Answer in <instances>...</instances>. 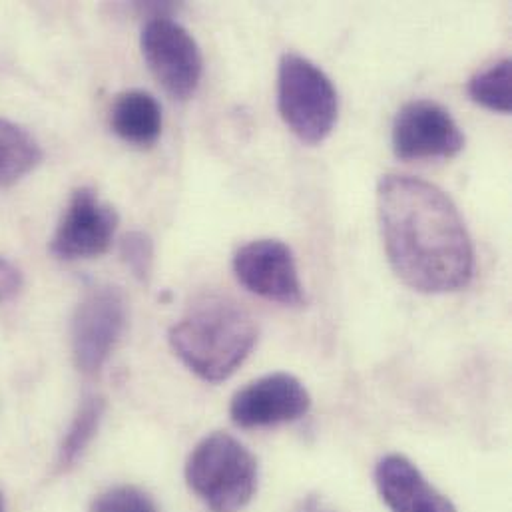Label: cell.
<instances>
[{
    "instance_id": "1",
    "label": "cell",
    "mask_w": 512,
    "mask_h": 512,
    "mask_svg": "<svg viewBox=\"0 0 512 512\" xmlns=\"http://www.w3.org/2000/svg\"><path fill=\"white\" fill-rule=\"evenodd\" d=\"M385 252L399 279L421 293L467 287L475 250L453 200L421 178L387 174L377 188Z\"/></svg>"
},
{
    "instance_id": "2",
    "label": "cell",
    "mask_w": 512,
    "mask_h": 512,
    "mask_svg": "<svg viewBox=\"0 0 512 512\" xmlns=\"http://www.w3.org/2000/svg\"><path fill=\"white\" fill-rule=\"evenodd\" d=\"M182 363L208 383L230 379L257 341L256 319L232 297L206 295L168 333Z\"/></svg>"
},
{
    "instance_id": "3",
    "label": "cell",
    "mask_w": 512,
    "mask_h": 512,
    "mask_svg": "<svg viewBox=\"0 0 512 512\" xmlns=\"http://www.w3.org/2000/svg\"><path fill=\"white\" fill-rule=\"evenodd\" d=\"M186 481L210 511H244L257 491L256 457L236 437L212 433L192 451Z\"/></svg>"
},
{
    "instance_id": "4",
    "label": "cell",
    "mask_w": 512,
    "mask_h": 512,
    "mask_svg": "<svg viewBox=\"0 0 512 512\" xmlns=\"http://www.w3.org/2000/svg\"><path fill=\"white\" fill-rule=\"evenodd\" d=\"M277 108L299 140L319 144L335 128L339 98L331 78L317 64L287 52L277 72Z\"/></svg>"
},
{
    "instance_id": "5",
    "label": "cell",
    "mask_w": 512,
    "mask_h": 512,
    "mask_svg": "<svg viewBox=\"0 0 512 512\" xmlns=\"http://www.w3.org/2000/svg\"><path fill=\"white\" fill-rule=\"evenodd\" d=\"M128 309L122 291L114 285H96L78 303L72 327V357L88 377L102 371L126 329Z\"/></svg>"
},
{
    "instance_id": "6",
    "label": "cell",
    "mask_w": 512,
    "mask_h": 512,
    "mask_svg": "<svg viewBox=\"0 0 512 512\" xmlns=\"http://www.w3.org/2000/svg\"><path fill=\"white\" fill-rule=\"evenodd\" d=\"M142 56L160 82L176 100H188L200 86L204 58L194 36L168 16L150 18L140 36Z\"/></svg>"
},
{
    "instance_id": "7",
    "label": "cell",
    "mask_w": 512,
    "mask_h": 512,
    "mask_svg": "<svg viewBox=\"0 0 512 512\" xmlns=\"http://www.w3.org/2000/svg\"><path fill=\"white\" fill-rule=\"evenodd\" d=\"M465 148V134L447 108L433 100L407 102L393 122V152L399 160L455 158Z\"/></svg>"
},
{
    "instance_id": "8",
    "label": "cell",
    "mask_w": 512,
    "mask_h": 512,
    "mask_svg": "<svg viewBox=\"0 0 512 512\" xmlns=\"http://www.w3.org/2000/svg\"><path fill=\"white\" fill-rule=\"evenodd\" d=\"M118 222L116 210L102 202L96 190L82 186L68 200L50 240V254L62 261L102 256L112 246Z\"/></svg>"
},
{
    "instance_id": "9",
    "label": "cell",
    "mask_w": 512,
    "mask_h": 512,
    "mask_svg": "<svg viewBox=\"0 0 512 512\" xmlns=\"http://www.w3.org/2000/svg\"><path fill=\"white\" fill-rule=\"evenodd\" d=\"M234 273L252 293L289 307L305 303L297 263L289 246L279 240H256L234 256Z\"/></svg>"
},
{
    "instance_id": "10",
    "label": "cell",
    "mask_w": 512,
    "mask_h": 512,
    "mask_svg": "<svg viewBox=\"0 0 512 512\" xmlns=\"http://www.w3.org/2000/svg\"><path fill=\"white\" fill-rule=\"evenodd\" d=\"M309 407V391L297 377L271 373L234 395L230 417L242 429H263L297 421Z\"/></svg>"
},
{
    "instance_id": "11",
    "label": "cell",
    "mask_w": 512,
    "mask_h": 512,
    "mask_svg": "<svg viewBox=\"0 0 512 512\" xmlns=\"http://www.w3.org/2000/svg\"><path fill=\"white\" fill-rule=\"evenodd\" d=\"M375 485L391 512H457L455 505L403 455L393 453L377 463Z\"/></svg>"
},
{
    "instance_id": "12",
    "label": "cell",
    "mask_w": 512,
    "mask_h": 512,
    "mask_svg": "<svg viewBox=\"0 0 512 512\" xmlns=\"http://www.w3.org/2000/svg\"><path fill=\"white\" fill-rule=\"evenodd\" d=\"M110 126L128 144L152 146L162 134V108L144 90L122 92L112 104Z\"/></svg>"
},
{
    "instance_id": "13",
    "label": "cell",
    "mask_w": 512,
    "mask_h": 512,
    "mask_svg": "<svg viewBox=\"0 0 512 512\" xmlns=\"http://www.w3.org/2000/svg\"><path fill=\"white\" fill-rule=\"evenodd\" d=\"M38 140L20 124L0 118V188L22 182L42 162Z\"/></svg>"
},
{
    "instance_id": "14",
    "label": "cell",
    "mask_w": 512,
    "mask_h": 512,
    "mask_svg": "<svg viewBox=\"0 0 512 512\" xmlns=\"http://www.w3.org/2000/svg\"><path fill=\"white\" fill-rule=\"evenodd\" d=\"M106 411V403L98 395H88L82 399L74 419L70 421V427L62 439V445L58 449V467L62 471L74 467L78 459L86 453L94 437L98 435L102 417Z\"/></svg>"
},
{
    "instance_id": "15",
    "label": "cell",
    "mask_w": 512,
    "mask_h": 512,
    "mask_svg": "<svg viewBox=\"0 0 512 512\" xmlns=\"http://www.w3.org/2000/svg\"><path fill=\"white\" fill-rule=\"evenodd\" d=\"M511 70V60L505 58L477 72L469 82V96L491 112L511 114Z\"/></svg>"
},
{
    "instance_id": "16",
    "label": "cell",
    "mask_w": 512,
    "mask_h": 512,
    "mask_svg": "<svg viewBox=\"0 0 512 512\" xmlns=\"http://www.w3.org/2000/svg\"><path fill=\"white\" fill-rule=\"evenodd\" d=\"M90 512H158V507L144 491L122 485L98 495Z\"/></svg>"
},
{
    "instance_id": "17",
    "label": "cell",
    "mask_w": 512,
    "mask_h": 512,
    "mask_svg": "<svg viewBox=\"0 0 512 512\" xmlns=\"http://www.w3.org/2000/svg\"><path fill=\"white\" fill-rule=\"evenodd\" d=\"M120 257L142 283L150 279L154 265V242L144 232H130L120 242Z\"/></svg>"
},
{
    "instance_id": "18",
    "label": "cell",
    "mask_w": 512,
    "mask_h": 512,
    "mask_svg": "<svg viewBox=\"0 0 512 512\" xmlns=\"http://www.w3.org/2000/svg\"><path fill=\"white\" fill-rule=\"evenodd\" d=\"M22 283L20 269L6 257H0V305L14 299L20 293Z\"/></svg>"
},
{
    "instance_id": "19",
    "label": "cell",
    "mask_w": 512,
    "mask_h": 512,
    "mask_svg": "<svg viewBox=\"0 0 512 512\" xmlns=\"http://www.w3.org/2000/svg\"><path fill=\"white\" fill-rule=\"evenodd\" d=\"M293 512H337L325 499H321L319 495H309L305 497L297 509Z\"/></svg>"
},
{
    "instance_id": "20",
    "label": "cell",
    "mask_w": 512,
    "mask_h": 512,
    "mask_svg": "<svg viewBox=\"0 0 512 512\" xmlns=\"http://www.w3.org/2000/svg\"><path fill=\"white\" fill-rule=\"evenodd\" d=\"M0 512H4V501H2V497H0Z\"/></svg>"
}]
</instances>
